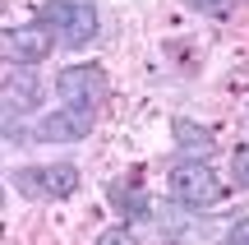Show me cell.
I'll use <instances>...</instances> for the list:
<instances>
[{"label":"cell","instance_id":"1","mask_svg":"<svg viewBox=\"0 0 249 245\" xmlns=\"http://www.w3.org/2000/svg\"><path fill=\"white\" fill-rule=\"evenodd\" d=\"M37 19L55 28V37L70 46H88L97 37V5L92 0H46Z\"/></svg>","mask_w":249,"mask_h":245},{"label":"cell","instance_id":"2","mask_svg":"<svg viewBox=\"0 0 249 245\" xmlns=\"http://www.w3.org/2000/svg\"><path fill=\"white\" fill-rule=\"evenodd\" d=\"M166 181H171V194H176L180 204H189V208H213V204L222 199V181H217V171L203 162V157L176 162Z\"/></svg>","mask_w":249,"mask_h":245},{"label":"cell","instance_id":"3","mask_svg":"<svg viewBox=\"0 0 249 245\" xmlns=\"http://www.w3.org/2000/svg\"><path fill=\"white\" fill-rule=\"evenodd\" d=\"M9 185H14L23 199H70L79 190V171L70 162H55V167H18L9 171Z\"/></svg>","mask_w":249,"mask_h":245},{"label":"cell","instance_id":"4","mask_svg":"<svg viewBox=\"0 0 249 245\" xmlns=\"http://www.w3.org/2000/svg\"><path fill=\"white\" fill-rule=\"evenodd\" d=\"M55 93H60L65 107H83V111H97L102 93H107V79H102L97 65H70V70L55 79Z\"/></svg>","mask_w":249,"mask_h":245},{"label":"cell","instance_id":"5","mask_svg":"<svg viewBox=\"0 0 249 245\" xmlns=\"http://www.w3.org/2000/svg\"><path fill=\"white\" fill-rule=\"evenodd\" d=\"M92 120H97V111H83V107H65V102H60V111L42 116V120L33 125V134H37V139H51V144H74V139H88Z\"/></svg>","mask_w":249,"mask_h":245},{"label":"cell","instance_id":"6","mask_svg":"<svg viewBox=\"0 0 249 245\" xmlns=\"http://www.w3.org/2000/svg\"><path fill=\"white\" fill-rule=\"evenodd\" d=\"M51 33H55V28H46V23L9 28V33H5V56H9V65H37V60H46L51 46H55Z\"/></svg>","mask_w":249,"mask_h":245},{"label":"cell","instance_id":"7","mask_svg":"<svg viewBox=\"0 0 249 245\" xmlns=\"http://www.w3.org/2000/svg\"><path fill=\"white\" fill-rule=\"evenodd\" d=\"M37 102H42L37 74H28V65H9V74H5V111L18 116V111H33Z\"/></svg>","mask_w":249,"mask_h":245},{"label":"cell","instance_id":"8","mask_svg":"<svg viewBox=\"0 0 249 245\" xmlns=\"http://www.w3.org/2000/svg\"><path fill=\"white\" fill-rule=\"evenodd\" d=\"M107 199H111V208H116L124 222H148V213H152L148 194H143L139 185H124V181H111L107 185Z\"/></svg>","mask_w":249,"mask_h":245},{"label":"cell","instance_id":"9","mask_svg":"<svg viewBox=\"0 0 249 245\" xmlns=\"http://www.w3.org/2000/svg\"><path fill=\"white\" fill-rule=\"evenodd\" d=\"M176 144L185 148V157H208L217 148V139H213V130L194 125V120H176Z\"/></svg>","mask_w":249,"mask_h":245},{"label":"cell","instance_id":"10","mask_svg":"<svg viewBox=\"0 0 249 245\" xmlns=\"http://www.w3.org/2000/svg\"><path fill=\"white\" fill-rule=\"evenodd\" d=\"M97 245H134V236H129L124 227H107V231L97 236Z\"/></svg>","mask_w":249,"mask_h":245},{"label":"cell","instance_id":"11","mask_svg":"<svg viewBox=\"0 0 249 245\" xmlns=\"http://www.w3.org/2000/svg\"><path fill=\"white\" fill-rule=\"evenodd\" d=\"M231 171H235V181H240L245 190H249V148H240V153H235V162H231Z\"/></svg>","mask_w":249,"mask_h":245},{"label":"cell","instance_id":"12","mask_svg":"<svg viewBox=\"0 0 249 245\" xmlns=\"http://www.w3.org/2000/svg\"><path fill=\"white\" fill-rule=\"evenodd\" d=\"M226 245H249V218H240L231 231H226Z\"/></svg>","mask_w":249,"mask_h":245},{"label":"cell","instance_id":"13","mask_svg":"<svg viewBox=\"0 0 249 245\" xmlns=\"http://www.w3.org/2000/svg\"><path fill=\"white\" fill-rule=\"evenodd\" d=\"M189 5H194V9H203V14H222V9H226V0H189Z\"/></svg>","mask_w":249,"mask_h":245}]
</instances>
